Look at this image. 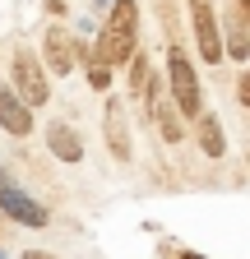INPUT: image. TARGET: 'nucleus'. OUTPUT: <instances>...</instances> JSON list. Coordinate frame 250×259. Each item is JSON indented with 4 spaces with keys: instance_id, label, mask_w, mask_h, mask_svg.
I'll return each mask as SVG.
<instances>
[{
    "instance_id": "13",
    "label": "nucleus",
    "mask_w": 250,
    "mask_h": 259,
    "mask_svg": "<svg viewBox=\"0 0 250 259\" xmlns=\"http://www.w3.org/2000/svg\"><path fill=\"white\" fill-rule=\"evenodd\" d=\"M144 83H148V56L135 51V56H130V97H135V102L144 97Z\"/></svg>"
},
{
    "instance_id": "7",
    "label": "nucleus",
    "mask_w": 250,
    "mask_h": 259,
    "mask_svg": "<svg viewBox=\"0 0 250 259\" xmlns=\"http://www.w3.org/2000/svg\"><path fill=\"white\" fill-rule=\"evenodd\" d=\"M42 51H47V70H51V74H70V70H74V60H79V56H74V37H70L60 23L47 28Z\"/></svg>"
},
{
    "instance_id": "4",
    "label": "nucleus",
    "mask_w": 250,
    "mask_h": 259,
    "mask_svg": "<svg viewBox=\"0 0 250 259\" xmlns=\"http://www.w3.org/2000/svg\"><path fill=\"white\" fill-rule=\"evenodd\" d=\"M190 23H195V42H199L204 65H218L223 60V23L213 14V0H190Z\"/></svg>"
},
{
    "instance_id": "3",
    "label": "nucleus",
    "mask_w": 250,
    "mask_h": 259,
    "mask_svg": "<svg viewBox=\"0 0 250 259\" xmlns=\"http://www.w3.org/2000/svg\"><path fill=\"white\" fill-rule=\"evenodd\" d=\"M14 93H19V102L33 111V107H47V97H51V83H47V70H42V60L19 47L14 51Z\"/></svg>"
},
{
    "instance_id": "12",
    "label": "nucleus",
    "mask_w": 250,
    "mask_h": 259,
    "mask_svg": "<svg viewBox=\"0 0 250 259\" xmlns=\"http://www.w3.org/2000/svg\"><path fill=\"white\" fill-rule=\"evenodd\" d=\"M195 135H199V148L209 157L227 153V135H223V125H218V116H195Z\"/></svg>"
},
{
    "instance_id": "18",
    "label": "nucleus",
    "mask_w": 250,
    "mask_h": 259,
    "mask_svg": "<svg viewBox=\"0 0 250 259\" xmlns=\"http://www.w3.org/2000/svg\"><path fill=\"white\" fill-rule=\"evenodd\" d=\"M93 5H98V14H102V10H107V5H111V0H93Z\"/></svg>"
},
{
    "instance_id": "2",
    "label": "nucleus",
    "mask_w": 250,
    "mask_h": 259,
    "mask_svg": "<svg viewBox=\"0 0 250 259\" xmlns=\"http://www.w3.org/2000/svg\"><path fill=\"white\" fill-rule=\"evenodd\" d=\"M167 93H172V107L181 111V116H204V88H199V79H195V65H190V56H185L176 42L167 47Z\"/></svg>"
},
{
    "instance_id": "9",
    "label": "nucleus",
    "mask_w": 250,
    "mask_h": 259,
    "mask_svg": "<svg viewBox=\"0 0 250 259\" xmlns=\"http://www.w3.org/2000/svg\"><path fill=\"white\" fill-rule=\"evenodd\" d=\"M223 56L245 60L250 56V28H245V0H232V19H227V37H223Z\"/></svg>"
},
{
    "instance_id": "16",
    "label": "nucleus",
    "mask_w": 250,
    "mask_h": 259,
    "mask_svg": "<svg viewBox=\"0 0 250 259\" xmlns=\"http://www.w3.org/2000/svg\"><path fill=\"white\" fill-rule=\"evenodd\" d=\"M23 259H56V254H47V250H28Z\"/></svg>"
},
{
    "instance_id": "10",
    "label": "nucleus",
    "mask_w": 250,
    "mask_h": 259,
    "mask_svg": "<svg viewBox=\"0 0 250 259\" xmlns=\"http://www.w3.org/2000/svg\"><path fill=\"white\" fill-rule=\"evenodd\" d=\"M47 144H51V153H56L60 162H79V157H84V139H79V130H70L65 120L47 125Z\"/></svg>"
},
{
    "instance_id": "15",
    "label": "nucleus",
    "mask_w": 250,
    "mask_h": 259,
    "mask_svg": "<svg viewBox=\"0 0 250 259\" xmlns=\"http://www.w3.org/2000/svg\"><path fill=\"white\" fill-rule=\"evenodd\" d=\"M70 5H65V0H47V14H65Z\"/></svg>"
},
{
    "instance_id": "17",
    "label": "nucleus",
    "mask_w": 250,
    "mask_h": 259,
    "mask_svg": "<svg viewBox=\"0 0 250 259\" xmlns=\"http://www.w3.org/2000/svg\"><path fill=\"white\" fill-rule=\"evenodd\" d=\"M176 259H204V254H195V250H181V254H176Z\"/></svg>"
},
{
    "instance_id": "11",
    "label": "nucleus",
    "mask_w": 250,
    "mask_h": 259,
    "mask_svg": "<svg viewBox=\"0 0 250 259\" xmlns=\"http://www.w3.org/2000/svg\"><path fill=\"white\" fill-rule=\"evenodd\" d=\"M74 56H84L88 88H93V93H107V88H111V65H107V60H98V51H93L88 42H74Z\"/></svg>"
},
{
    "instance_id": "6",
    "label": "nucleus",
    "mask_w": 250,
    "mask_h": 259,
    "mask_svg": "<svg viewBox=\"0 0 250 259\" xmlns=\"http://www.w3.org/2000/svg\"><path fill=\"white\" fill-rule=\"evenodd\" d=\"M107 148L116 153V162H130L135 144H130V111L120 97H107Z\"/></svg>"
},
{
    "instance_id": "5",
    "label": "nucleus",
    "mask_w": 250,
    "mask_h": 259,
    "mask_svg": "<svg viewBox=\"0 0 250 259\" xmlns=\"http://www.w3.org/2000/svg\"><path fill=\"white\" fill-rule=\"evenodd\" d=\"M0 208H5V218H14L23 227H47V208L28 199V194L5 176V167H0Z\"/></svg>"
},
{
    "instance_id": "1",
    "label": "nucleus",
    "mask_w": 250,
    "mask_h": 259,
    "mask_svg": "<svg viewBox=\"0 0 250 259\" xmlns=\"http://www.w3.org/2000/svg\"><path fill=\"white\" fill-rule=\"evenodd\" d=\"M135 42H139V0H111L102 19V37L93 42V51L107 65H125L135 56Z\"/></svg>"
},
{
    "instance_id": "14",
    "label": "nucleus",
    "mask_w": 250,
    "mask_h": 259,
    "mask_svg": "<svg viewBox=\"0 0 250 259\" xmlns=\"http://www.w3.org/2000/svg\"><path fill=\"white\" fill-rule=\"evenodd\" d=\"M236 97L250 107V74H236Z\"/></svg>"
},
{
    "instance_id": "8",
    "label": "nucleus",
    "mask_w": 250,
    "mask_h": 259,
    "mask_svg": "<svg viewBox=\"0 0 250 259\" xmlns=\"http://www.w3.org/2000/svg\"><path fill=\"white\" fill-rule=\"evenodd\" d=\"M0 130H10V135H33V111H28L23 102H19V93L14 88H5L0 83Z\"/></svg>"
}]
</instances>
